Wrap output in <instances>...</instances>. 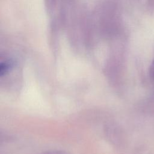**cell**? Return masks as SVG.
Wrapping results in <instances>:
<instances>
[{
	"instance_id": "1",
	"label": "cell",
	"mask_w": 154,
	"mask_h": 154,
	"mask_svg": "<svg viewBox=\"0 0 154 154\" xmlns=\"http://www.w3.org/2000/svg\"><path fill=\"white\" fill-rule=\"evenodd\" d=\"M9 68H10L9 64L6 63H2L1 64V66H0V74H1V75H3L4 74H5L8 70Z\"/></svg>"
},
{
	"instance_id": "2",
	"label": "cell",
	"mask_w": 154,
	"mask_h": 154,
	"mask_svg": "<svg viewBox=\"0 0 154 154\" xmlns=\"http://www.w3.org/2000/svg\"><path fill=\"white\" fill-rule=\"evenodd\" d=\"M150 75L153 79H154V61L152 63L150 67Z\"/></svg>"
}]
</instances>
